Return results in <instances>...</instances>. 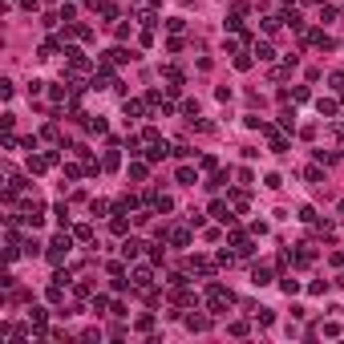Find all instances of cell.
<instances>
[{
  "label": "cell",
  "mask_w": 344,
  "mask_h": 344,
  "mask_svg": "<svg viewBox=\"0 0 344 344\" xmlns=\"http://www.w3.org/2000/svg\"><path fill=\"white\" fill-rule=\"evenodd\" d=\"M207 300H211V312H223V308H231V304H235V296H231V288H223V284H211V292H207Z\"/></svg>",
  "instance_id": "1"
},
{
  "label": "cell",
  "mask_w": 344,
  "mask_h": 344,
  "mask_svg": "<svg viewBox=\"0 0 344 344\" xmlns=\"http://www.w3.org/2000/svg\"><path fill=\"white\" fill-rule=\"evenodd\" d=\"M65 255H69V235H57V239L49 243V259H53V263H61Z\"/></svg>",
  "instance_id": "2"
},
{
  "label": "cell",
  "mask_w": 344,
  "mask_h": 344,
  "mask_svg": "<svg viewBox=\"0 0 344 344\" xmlns=\"http://www.w3.org/2000/svg\"><path fill=\"white\" fill-rule=\"evenodd\" d=\"M166 239H170L174 247H186V243H191V231H186V227H170V231H166Z\"/></svg>",
  "instance_id": "3"
},
{
  "label": "cell",
  "mask_w": 344,
  "mask_h": 344,
  "mask_svg": "<svg viewBox=\"0 0 344 344\" xmlns=\"http://www.w3.org/2000/svg\"><path fill=\"white\" fill-rule=\"evenodd\" d=\"M150 279H154V271H150V267H134V288H142V292H146V288H150Z\"/></svg>",
  "instance_id": "4"
},
{
  "label": "cell",
  "mask_w": 344,
  "mask_h": 344,
  "mask_svg": "<svg viewBox=\"0 0 344 344\" xmlns=\"http://www.w3.org/2000/svg\"><path fill=\"white\" fill-rule=\"evenodd\" d=\"M191 267H195L199 275H207V279L215 275V263H211V259H203V255H195V259H191Z\"/></svg>",
  "instance_id": "5"
},
{
  "label": "cell",
  "mask_w": 344,
  "mask_h": 344,
  "mask_svg": "<svg viewBox=\"0 0 344 344\" xmlns=\"http://www.w3.org/2000/svg\"><path fill=\"white\" fill-rule=\"evenodd\" d=\"M195 300H199V296H195V292H186V288H182V284H178V288H174V304H182V308H191V304H195Z\"/></svg>",
  "instance_id": "6"
},
{
  "label": "cell",
  "mask_w": 344,
  "mask_h": 344,
  "mask_svg": "<svg viewBox=\"0 0 344 344\" xmlns=\"http://www.w3.org/2000/svg\"><path fill=\"white\" fill-rule=\"evenodd\" d=\"M211 215L219 219V223H231V219H235V215L227 211V203H211Z\"/></svg>",
  "instance_id": "7"
},
{
  "label": "cell",
  "mask_w": 344,
  "mask_h": 344,
  "mask_svg": "<svg viewBox=\"0 0 344 344\" xmlns=\"http://www.w3.org/2000/svg\"><path fill=\"white\" fill-rule=\"evenodd\" d=\"M186 328H191V332H207L211 320H207V316H186Z\"/></svg>",
  "instance_id": "8"
},
{
  "label": "cell",
  "mask_w": 344,
  "mask_h": 344,
  "mask_svg": "<svg viewBox=\"0 0 344 344\" xmlns=\"http://www.w3.org/2000/svg\"><path fill=\"white\" fill-rule=\"evenodd\" d=\"M316 110H320V117H336V102H332V98H320Z\"/></svg>",
  "instance_id": "9"
},
{
  "label": "cell",
  "mask_w": 344,
  "mask_h": 344,
  "mask_svg": "<svg viewBox=\"0 0 344 344\" xmlns=\"http://www.w3.org/2000/svg\"><path fill=\"white\" fill-rule=\"evenodd\" d=\"M130 57H134L130 49H110V57H106V61H110V65H121V61H130Z\"/></svg>",
  "instance_id": "10"
},
{
  "label": "cell",
  "mask_w": 344,
  "mask_h": 344,
  "mask_svg": "<svg viewBox=\"0 0 344 344\" xmlns=\"http://www.w3.org/2000/svg\"><path fill=\"white\" fill-rule=\"evenodd\" d=\"M251 284H255V288L271 284V271H267V267H255V271H251Z\"/></svg>",
  "instance_id": "11"
},
{
  "label": "cell",
  "mask_w": 344,
  "mask_h": 344,
  "mask_svg": "<svg viewBox=\"0 0 344 344\" xmlns=\"http://www.w3.org/2000/svg\"><path fill=\"white\" fill-rule=\"evenodd\" d=\"M138 251H142V243H138V239H126V243H121V255H126V259H134Z\"/></svg>",
  "instance_id": "12"
},
{
  "label": "cell",
  "mask_w": 344,
  "mask_h": 344,
  "mask_svg": "<svg viewBox=\"0 0 344 344\" xmlns=\"http://www.w3.org/2000/svg\"><path fill=\"white\" fill-rule=\"evenodd\" d=\"M49 166V158H37V154H28V174H41Z\"/></svg>",
  "instance_id": "13"
},
{
  "label": "cell",
  "mask_w": 344,
  "mask_h": 344,
  "mask_svg": "<svg viewBox=\"0 0 344 344\" xmlns=\"http://www.w3.org/2000/svg\"><path fill=\"white\" fill-rule=\"evenodd\" d=\"M178 182H182V186H195V182H199V174H195L191 166H182V170H178Z\"/></svg>",
  "instance_id": "14"
},
{
  "label": "cell",
  "mask_w": 344,
  "mask_h": 344,
  "mask_svg": "<svg viewBox=\"0 0 344 344\" xmlns=\"http://www.w3.org/2000/svg\"><path fill=\"white\" fill-rule=\"evenodd\" d=\"M146 114V102H126V117H142Z\"/></svg>",
  "instance_id": "15"
},
{
  "label": "cell",
  "mask_w": 344,
  "mask_h": 344,
  "mask_svg": "<svg viewBox=\"0 0 344 344\" xmlns=\"http://www.w3.org/2000/svg\"><path fill=\"white\" fill-rule=\"evenodd\" d=\"M154 207H158V211H174V199L170 195H154Z\"/></svg>",
  "instance_id": "16"
},
{
  "label": "cell",
  "mask_w": 344,
  "mask_h": 344,
  "mask_svg": "<svg viewBox=\"0 0 344 344\" xmlns=\"http://www.w3.org/2000/svg\"><path fill=\"white\" fill-rule=\"evenodd\" d=\"M279 126H284V130H296V114L284 110V114H279Z\"/></svg>",
  "instance_id": "17"
},
{
  "label": "cell",
  "mask_w": 344,
  "mask_h": 344,
  "mask_svg": "<svg viewBox=\"0 0 344 344\" xmlns=\"http://www.w3.org/2000/svg\"><path fill=\"white\" fill-rule=\"evenodd\" d=\"M279 288H284L288 296H296V292H300V279H288V275H284V279H279Z\"/></svg>",
  "instance_id": "18"
},
{
  "label": "cell",
  "mask_w": 344,
  "mask_h": 344,
  "mask_svg": "<svg viewBox=\"0 0 344 344\" xmlns=\"http://www.w3.org/2000/svg\"><path fill=\"white\" fill-rule=\"evenodd\" d=\"M304 178H308V182H324V174H320V166H304Z\"/></svg>",
  "instance_id": "19"
},
{
  "label": "cell",
  "mask_w": 344,
  "mask_h": 344,
  "mask_svg": "<svg viewBox=\"0 0 344 344\" xmlns=\"http://www.w3.org/2000/svg\"><path fill=\"white\" fill-rule=\"evenodd\" d=\"M138 24H146V28H154V24H158V16H154V12L146 8V12H138Z\"/></svg>",
  "instance_id": "20"
},
{
  "label": "cell",
  "mask_w": 344,
  "mask_h": 344,
  "mask_svg": "<svg viewBox=\"0 0 344 344\" xmlns=\"http://www.w3.org/2000/svg\"><path fill=\"white\" fill-rule=\"evenodd\" d=\"M284 20H288V24H292V28H296V33H304V16H300V12H288V16H284Z\"/></svg>",
  "instance_id": "21"
},
{
  "label": "cell",
  "mask_w": 344,
  "mask_h": 344,
  "mask_svg": "<svg viewBox=\"0 0 344 344\" xmlns=\"http://www.w3.org/2000/svg\"><path fill=\"white\" fill-rule=\"evenodd\" d=\"M255 57H259V61H271L275 49H271V45H255Z\"/></svg>",
  "instance_id": "22"
},
{
  "label": "cell",
  "mask_w": 344,
  "mask_h": 344,
  "mask_svg": "<svg viewBox=\"0 0 344 344\" xmlns=\"http://www.w3.org/2000/svg\"><path fill=\"white\" fill-rule=\"evenodd\" d=\"M110 227H114V235H126V231H130V223H126V219H121V215L114 219V223H110Z\"/></svg>",
  "instance_id": "23"
},
{
  "label": "cell",
  "mask_w": 344,
  "mask_h": 344,
  "mask_svg": "<svg viewBox=\"0 0 344 344\" xmlns=\"http://www.w3.org/2000/svg\"><path fill=\"white\" fill-rule=\"evenodd\" d=\"M89 211H93V215H106V211H110V203H106V199H93V203H89Z\"/></svg>",
  "instance_id": "24"
},
{
  "label": "cell",
  "mask_w": 344,
  "mask_h": 344,
  "mask_svg": "<svg viewBox=\"0 0 344 344\" xmlns=\"http://www.w3.org/2000/svg\"><path fill=\"white\" fill-rule=\"evenodd\" d=\"M231 207H235V211H247V195L235 191V195H231Z\"/></svg>",
  "instance_id": "25"
},
{
  "label": "cell",
  "mask_w": 344,
  "mask_h": 344,
  "mask_svg": "<svg viewBox=\"0 0 344 344\" xmlns=\"http://www.w3.org/2000/svg\"><path fill=\"white\" fill-rule=\"evenodd\" d=\"M170 154H174V158H191V146H186V142H178Z\"/></svg>",
  "instance_id": "26"
},
{
  "label": "cell",
  "mask_w": 344,
  "mask_h": 344,
  "mask_svg": "<svg viewBox=\"0 0 344 344\" xmlns=\"http://www.w3.org/2000/svg\"><path fill=\"white\" fill-rule=\"evenodd\" d=\"M57 49H61V45H57V41H45V45H41V57H53V53H57Z\"/></svg>",
  "instance_id": "27"
},
{
  "label": "cell",
  "mask_w": 344,
  "mask_h": 344,
  "mask_svg": "<svg viewBox=\"0 0 344 344\" xmlns=\"http://www.w3.org/2000/svg\"><path fill=\"white\" fill-rule=\"evenodd\" d=\"M130 178H138V182H142V178H146V166H142V162H134V166H130Z\"/></svg>",
  "instance_id": "28"
},
{
  "label": "cell",
  "mask_w": 344,
  "mask_h": 344,
  "mask_svg": "<svg viewBox=\"0 0 344 344\" xmlns=\"http://www.w3.org/2000/svg\"><path fill=\"white\" fill-rule=\"evenodd\" d=\"M328 81H332V89H344V73H332Z\"/></svg>",
  "instance_id": "29"
}]
</instances>
